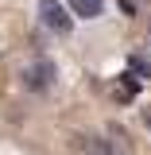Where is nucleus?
<instances>
[{"label": "nucleus", "instance_id": "1", "mask_svg": "<svg viewBox=\"0 0 151 155\" xmlns=\"http://www.w3.org/2000/svg\"><path fill=\"white\" fill-rule=\"evenodd\" d=\"M54 81H58V66H54L47 54L23 62V85H27L31 93H51V89H54Z\"/></svg>", "mask_w": 151, "mask_h": 155}, {"label": "nucleus", "instance_id": "2", "mask_svg": "<svg viewBox=\"0 0 151 155\" xmlns=\"http://www.w3.org/2000/svg\"><path fill=\"white\" fill-rule=\"evenodd\" d=\"M39 23H43V31H51V35H70L74 16H70L58 0H39Z\"/></svg>", "mask_w": 151, "mask_h": 155}, {"label": "nucleus", "instance_id": "3", "mask_svg": "<svg viewBox=\"0 0 151 155\" xmlns=\"http://www.w3.org/2000/svg\"><path fill=\"white\" fill-rule=\"evenodd\" d=\"M109 89H113L109 97H113L116 105H132L136 97L143 93V85H140V78H136V74H128V70H124L120 78H113V85H109Z\"/></svg>", "mask_w": 151, "mask_h": 155}, {"label": "nucleus", "instance_id": "4", "mask_svg": "<svg viewBox=\"0 0 151 155\" xmlns=\"http://www.w3.org/2000/svg\"><path fill=\"white\" fill-rule=\"evenodd\" d=\"M70 8H74V16H81V19H97L105 12V0H70Z\"/></svg>", "mask_w": 151, "mask_h": 155}, {"label": "nucleus", "instance_id": "5", "mask_svg": "<svg viewBox=\"0 0 151 155\" xmlns=\"http://www.w3.org/2000/svg\"><path fill=\"white\" fill-rule=\"evenodd\" d=\"M85 155H124L116 147L113 140H105V136H93V140H85Z\"/></svg>", "mask_w": 151, "mask_h": 155}, {"label": "nucleus", "instance_id": "6", "mask_svg": "<svg viewBox=\"0 0 151 155\" xmlns=\"http://www.w3.org/2000/svg\"><path fill=\"white\" fill-rule=\"evenodd\" d=\"M128 74L151 78V58H147V54H128Z\"/></svg>", "mask_w": 151, "mask_h": 155}, {"label": "nucleus", "instance_id": "7", "mask_svg": "<svg viewBox=\"0 0 151 155\" xmlns=\"http://www.w3.org/2000/svg\"><path fill=\"white\" fill-rule=\"evenodd\" d=\"M140 4H143V0H120V12H124V16H136Z\"/></svg>", "mask_w": 151, "mask_h": 155}, {"label": "nucleus", "instance_id": "8", "mask_svg": "<svg viewBox=\"0 0 151 155\" xmlns=\"http://www.w3.org/2000/svg\"><path fill=\"white\" fill-rule=\"evenodd\" d=\"M143 124H147V128H151V113H143Z\"/></svg>", "mask_w": 151, "mask_h": 155}]
</instances>
